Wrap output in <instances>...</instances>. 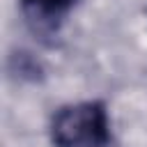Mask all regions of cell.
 Listing matches in <instances>:
<instances>
[{"instance_id":"1","label":"cell","mask_w":147,"mask_h":147,"mask_svg":"<svg viewBox=\"0 0 147 147\" xmlns=\"http://www.w3.org/2000/svg\"><path fill=\"white\" fill-rule=\"evenodd\" d=\"M51 136L57 147H106L108 115L96 101L67 106L53 117Z\"/></svg>"},{"instance_id":"2","label":"cell","mask_w":147,"mask_h":147,"mask_svg":"<svg viewBox=\"0 0 147 147\" xmlns=\"http://www.w3.org/2000/svg\"><path fill=\"white\" fill-rule=\"evenodd\" d=\"M76 0H21L23 14L37 30H55Z\"/></svg>"}]
</instances>
